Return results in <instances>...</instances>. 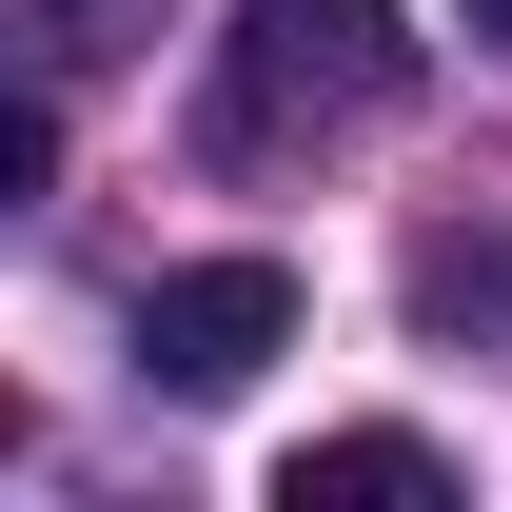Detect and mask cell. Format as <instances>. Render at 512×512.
<instances>
[{"instance_id": "3957f363", "label": "cell", "mask_w": 512, "mask_h": 512, "mask_svg": "<svg viewBox=\"0 0 512 512\" xmlns=\"http://www.w3.org/2000/svg\"><path fill=\"white\" fill-rule=\"evenodd\" d=\"M434 493H453L434 434H316L296 473H276V512H434Z\"/></svg>"}, {"instance_id": "277c9868", "label": "cell", "mask_w": 512, "mask_h": 512, "mask_svg": "<svg viewBox=\"0 0 512 512\" xmlns=\"http://www.w3.org/2000/svg\"><path fill=\"white\" fill-rule=\"evenodd\" d=\"M473 40H512V0H473Z\"/></svg>"}, {"instance_id": "6da1fadb", "label": "cell", "mask_w": 512, "mask_h": 512, "mask_svg": "<svg viewBox=\"0 0 512 512\" xmlns=\"http://www.w3.org/2000/svg\"><path fill=\"white\" fill-rule=\"evenodd\" d=\"M394 99H414L394 0H237V40H217V158H296V138H355Z\"/></svg>"}, {"instance_id": "7a4b0ae2", "label": "cell", "mask_w": 512, "mask_h": 512, "mask_svg": "<svg viewBox=\"0 0 512 512\" xmlns=\"http://www.w3.org/2000/svg\"><path fill=\"white\" fill-rule=\"evenodd\" d=\"M296 355V276L276 256H178L158 296H138V375L158 394H256Z\"/></svg>"}]
</instances>
